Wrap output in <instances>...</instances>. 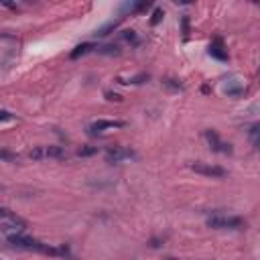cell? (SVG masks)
<instances>
[{
  "label": "cell",
  "mask_w": 260,
  "mask_h": 260,
  "mask_svg": "<svg viewBox=\"0 0 260 260\" xmlns=\"http://www.w3.org/2000/svg\"><path fill=\"white\" fill-rule=\"evenodd\" d=\"M122 37H124L128 43H134V45H138V39H136L134 30H124V32H122Z\"/></svg>",
  "instance_id": "5bb4252c"
},
{
  "label": "cell",
  "mask_w": 260,
  "mask_h": 260,
  "mask_svg": "<svg viewBox=\"0 0 260 260\" xmlns=\"http://www.w3.org/2000/svg\"><path fill=\"white\" fill-rule=\"evenodd\" d=\"M250 140H252L254 146H258V124L256 122L250 126Z\"/></svg>",
  "instance_id": "4fadbf2b"
},
{
  "label": "cell",
  "mask_w": 260,
  "mask_h": 260,
  "mask_svg": "<svg viewBox=\"0 0 260 260\" xmlns=\"http://www.w3.org/2000/svg\"><path fill=\"white\" fill-rule=\"evenodd\" d=\"M6 120H12V114L8 110H0V122H6Z\"/></svg>",
  "instance_id": "2e32d148"
},
{
  "label": "cell",
  "mask_w": 260,
  "mask_h": 260,
  "mask_svg": "<svg viewBox=\"0 0 260 260\" xmlns=\"http://www.w3.org/2000/svg\"><path fill=\"white\" fill-rule=\"evenodd\" d=\"M207 225L213 228V230H240V228L246 225V221L242 217H238V215H221V213H217V215H211L207 219Z\"/></svg>",
  "instance_id": "3957f363"
},
{
  "label": "cell",
  "mask_w": 260,
  "mask_h": 260,
  "mask_svg": "<svg viewBox=\"0 0 260 260\" xmlns=\"http://www.w3.org/2000/svg\"><path fill=\"white\" fill-rule=\"evenodd\" d=\"M191 169H193L195 173L205 175V177H211V179H221V177L228 175V171H225L223 167H219V165H209V162H201V160L191 162Z\"/></svg>",
  "instance_id": "8992f818"
},
{
  "label": "cell",
  "mask_w": 260,
  "mask_h": 260,
  "mask_svg": "<svg viewBox=\"0 0 260 260\" xmlns=\"http://www.w3.org/2000/svg\"><path fill=\"white\" fill-rule=\"evenodd\" d=\"M28 156L32 160H47V158H65L67 152L63 146H57V144H43V146H35Z\"/></svg>",
  "instance_id": "277c9868"
},
{
  "label": "cell",
  "mask_w": 260,
  "mask_h": 260,
  "mask_svg": "<svg viewBox=\"0 0 260 260\" xmlns=\"http://www.w3.org/2000/svg\"><path fill=\"white\" fill-rule=\"evenodd\" d=\"M98 53H106V55H118V53H120V49H118L116 45H106L104 49H100V47H98Z\"/></svg>",
  "instance_id": "7c38bea8"
},
{
  "label": "cell",
  "mask_w": 260,
  "mask_h": 260,
  "mask_svg": "<svg viewBox=\"0 0 260 260\" xmlns=\"http://www.w3.org/2000/svg\"><path fill=\"white\" fill-rule=\"evenodd\" d=\"M124 126H126L124 120H104V118H100V120L87 124V134L98 136V134H104L108 130H116V128H124Z\"/></svg>",
  "instance_id": "5b68a950"
},
{
  "label": "cell",
  "mask_w": 260,
  "mask_h": 260,
  "mask_svg": "<svg viewBox=\"0 0 260 260\" xmlns=\"http://www.w3.org/2000/svg\"><path fill=\"white\" fill-rule=\"evenodd\" d=\"M0 260H2V258H0Z\"/></svg>",
  "instance_id": "ac0fdd59"
},
{
  "label": "cell",
  "mask_w": 260,
  "mask_h": 260,
  "mask_svg": "<svg viewBox=\"0 0 260 260\" xmlns=\"http://www.w3.org/2000/svg\"><path fill=\"white\" fill-rule=\"evenodd\" d=\"M6 242L18 250H28V252H39V254H47V256H69L67 246H49L32 236L26 234H8Z\"/></svg>",
  "instance_id": "6da1fadb"
},
{
  "label": "cell",
  "mask_w": 260,
  "mask_h": 260,
  "mask_svg": "<svg viewBox=\"0 0 260 260\" xmlns=\"http://www.w3.org/2000/svg\"><path fill=\"white\" fill-rule=\"evenodd\" d=\"M160 16H162V10H160V8H156V10H154V14H152V20H150V22H152V24H156V22L160 20Z\"/></svg>",
  "instance_id": "e0dca14e"
},
{
  "label": "cell",
  "mask_w": 260,
  "mask_h": 260,
  "mask_svg": "<svg viewBox=\"0 0 260 260\" xmlns=\"http://www.w3.org/2000/svg\"><path fill=\"white\" fill-rule=\"evenodd\" d=\"M134 156H136V152L128 146H112V148L106 150V160L108 162H122V160L134 158Z\"/></svg>",
  "instance_id": "ba28073f"
},
{
  "label": "cell",
  "mask_w": 260,
  "mask_h": 260,
  "mask_svg": "<svg viewBox=\"0 0 260 260\" xmlns=\"http://www.w3.org/2000/svg\"><path fill=\"white\" fill-rule=\"evenodd\" d=\"M28 228L26 219H22L16 211H12L10 207H2L0 205V230L8 236V234H24Z\"/></svg>",
  "instance_id": "7a4b0ae2"
},
{
  "label": "cell",
  "mask_w": 260,
  "mask_h": 260,
  "mask_svg": "<svg viewBox=\"0 0 260 260\" xmlns=\"http://www.w3.org/2000/svg\"><path fill=\"white\" fill-rule=\"evenodd\" d=\"M95 152H98V146H81V148H77L79 156H89V154H95Z\"/></svg>",
  "instance_id": "8fae6325"
},
{
  "label": "cell",
  "mask_w": 260,
  "mask_h": 260,
  "mask_svg": "<svg viewBox=\"0 0 260 260\" xmlns=\"http://www.w3.org/2000/svg\"><path fill=\"white\" fill-rule=\"evenodd\" d=\"M205 140L209 142V148L213 150V152H221V154H232V144L230 142H225V140H221L219 138V134L215 132V130H205Z\"/></svg>",
  "instance_id": "52a82bcc"
},
{
  "label": "cell",
  "mask_w": 260,
  "mask_h": 260,
  "mask_svg": "<svg viewBox=\"0 0 260 260\" xmlns=\"http://www.w3.org/2000/svg\"><path fill=\"white\" fill-rule=\"evenodd\" d=\"M209 55L215 57V59H219V61H225V59H228V51H223V45H221L219 39H215V41L209 45Z\"/></svg>",
  "instance_id": "9c48e42d"
},
{
  "label": "cell",
  "mask_w": 260,
  "mask_h": 260,
  "mask_svg": "<svg viewBox=\"0 0 260 260\" xmlns=\"http://www.w3.org/2000/svg\"><path fill=\"white\" fill-rule=\"evenodd\" d=\"M0 160H8V162H14V160H16V154H12V152H6V150H0Z\"/></svg>",
  "instance_id": "9a60e30c"
},
{
  "label": "cell",
  "mask_w": 260,
  "mask_h": 260,
  "mask_svg": "<svg viewBox=\"0 0 260 260\" xmlns=\"http://www.w3.org/2000/svg\"><path fill=\"white\" fill-rule=\"evenodd\" d=\"M93 49H98V45L95 43H81V45H77L73 51H71V59H77V57H81V55H87V53H91Z\"/></svg>",
  "instance_id": "30bf717a"
}]
</instances>
